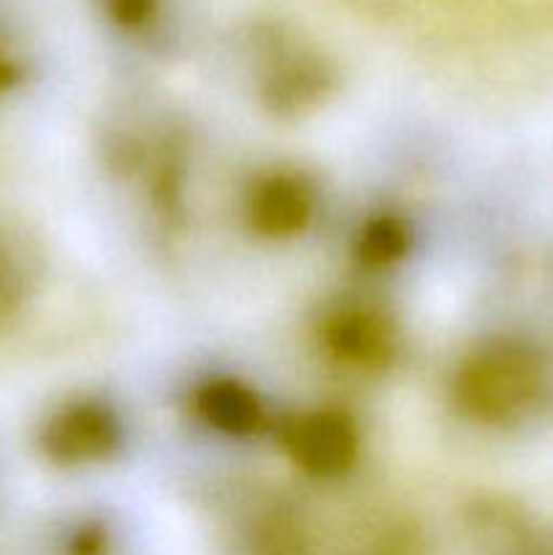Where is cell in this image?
Masks as SVG:
<instances>
[{"label":"cell","mask_w":553,"mask_h":555,"mask_svg":"<svg viewBox=\"0 0 553 555\" xmlns=\"http://www.w3.org/2000/svg\"><path fill=\"white\" fill-rule=\"evenodd\" d=\"M312 211V195L296 177H274L253 195V220L266 233L301 231Z\"/></svg>","instance_id":"3957f363"},{"label":"cell","mask_w":553,"mask_h":555,"mask_svg":"<svg viewBox=\"0 0 553 555\" xmlns=\"http://www.w3.org/2000/svg\"><path fill=\"white\" fill-rule=\"evenodd\" d=\"M209 401H206V415L211 423L228 428V431H244L258 421V404L253 396L244 393L236 385H215L209 390Z\"/></svg>","instance_id":"277c9868"},{"label":"cell","mask_w":553,"mask_h":555,"mask_svg":"<svg viewBox=\"0 0 553 555\" xmlns=\"http://www.w3.org/2000/svg\"><path fill=\"white\" fill-rule=\"evenodd\" d=\"M526 385L529 377L520 358L515 356L513 361L507 350H491L464 369L459 379V396L470 412L493 417L518 406L524 401Z\"/></svg>","instance_id":"6da1fadb"},{"label":"cell","mask_w":553,"mask_h":555,"mask_svg":"<svg viewBox=\"0 0 553 555\" xmlns=\"http://www.w3.org/2000/svg\"><path fill=\"white\" fill-rule=\"evenodd\" d=\"M291 450L307 469L329 475L345 469L347 461L352 459V434L342 417L314 415L296 426Z\"/></svg>","instance_id":"7a4b0ae2"}]
</instances>
